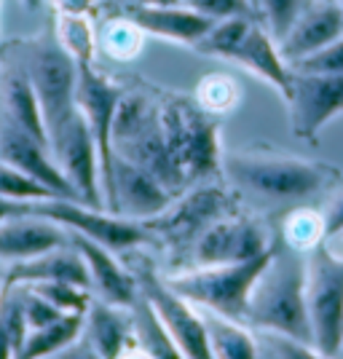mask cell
Segmentation results:
<instances>
[{"mask_svg": "<svg viewBox=\"0 0 343 359\" xmlns=\"http://www.w3.org/2000/svg\"><path fill=\"white\" fill-rule=\"evenodd\" d=\"M27 212L48 217L57 225L81 233L86 239L100 241L102 247L113 250V252H123V250H137L142 244H150L153 236L148 228L140 220H129L121 217L116 212H107L102 207H89L83 201H73V198H43V201H27Z\"/></svg>", "mask_w": 343, "mask_h": 359, "instance_id": "ba28073f", "label": "cell"}, {"mask_svg": "<svg viewBox=\"0 0 343 359\" xmlns=\"http://www.w3.org/2000/svg\"><path fill=\"white\" fill-rule=\"evenodd\" d=\"M113 156L126 158L159 180L172 196L188 191L169 153L159 110V94L126 91L113 121Z\"/></svg>", "mask_w": 343, "mask_h": 359, "instance_id": "3957f363", "label": "cell"}, {"mask_svg": "<svg viewBox=\"0 0 343 359\" xmlns=\"http://www.w3.org/2000/svg\"><path fill=\"white\" fill-rule=\"evenodd\" d=\"M182 3H188V0H182Z\"/></svg>", "mask_w": 343, "mask_h": 359, "instance_id": "f5cc1de1", "label": "cell"}, {"mask_svg": "<svg viewBox=\"0 0 343 359\" xmlns=\"http://www.w3.org/2000/svg\"><path fill=\"white\" fill-rule=\"evenodd\" d=\"M22 3H25V6H27V8H38V6H41V3H43V0H22Z\"/></svg>", "mask_w": 343, "mask_h": 359, "instance_id": "f6af8a7d", "label": "cell"}, {"mask_svg": "<svg viewBox=\"0 0 343 359\" xmlns=\"http://www.w3.org/2000/svg\"><path fill=\"white\" fill-rule=\"evenodd\" d=\"M260 332H279L314 346L311 319L306 306V255L274 244L269 266L260 273L250 298L247 319Z\"/></svg>", "mask_w": 343, "mask_h": 359, "instance_id": "6da1fadb", "label": "cell"}, {"mask_svg": "<svg viewBox=\"0 0 343 359\" xmlns=\"http://www.w3.org/2000/svg\"><path fill=\"white\" fill-rule=\"evenodd\" d=\"M338 3H341V6H343V0H338Z\"/></svg>", "mask_w": 343, "mask_h": 359, "instance_id": "816d5d0a", "label": "cell"}, {"mask_svg": "<svg viewBox=\"0 0 343 359\" xmlns=\"http://www.w3.org/2000/svg\"><path fill=\"white\" fill-rule=\"evenodd\" d=\"M121 14L129 16L140 30L161 41H172L180 46H196L209 27L215 25L204 14L194 11L188 3L182 6H142V3H123Z\"/></svg>", "mask_w": 343, "mask_h": 359, "instance_id": "ac0fdd59", "label": "cell"}, {"mask_svg": "<svg viewBox=\"0 0 343 359\" xmlns=\"http://www.w3.org/2000/svg\"><path fill=\"white\" fill-rule=\"evenodd\" d=\"M51 156L70 180L78 198L89 207H102V177H100V153L94 145L86 118L81 110L67 121V126L51 140Z\"/></svg>", "mask_w": 343, "mask_h": 359, "instance_id": "5bb4252c", "label": "cell"}, {"mask_svg": "<svg viewBox=\"0 0 343 359\" xmlns=\"http://www.w3.org/2000/svg\"><path fill=\"white\" fill-rule=\"evenodd\" d=\"M172 198L175 196L145 169L113 156V182H110V194L105 198L107 212L145 223L150 217L161 215L172 204Z\"/></svg>", "mask_w": 343, "mask_h": 359, "instance_id": "9a60e30c", "label": "cell"}, {"mask_svg": "<svg viewBox=\"0 0 343 359\" xmlns=\"http://www.w3.org/2000/svg\"><path fill=\"white\" fill-rule=\"evenodd\" d=\"M57 14L67 16H91L97 8V0H51Z\"/></svg>", "mask_w": 343, "mask_h": 359, "instance_id": "ab89813d", "label": "cell"}, {"mask_svg": "<svg viewBox=\"0 0 343 359\" xmlns=\"http://www.w3.org/2000/svg\"><path fill=\"white\" fill-rule=\"evenodd\" d=\"M194 100L212 116H223L239 102V83L228 75H204L196 86Z\"/></svg>", "mask_w": 343, "mask_h": 359, "instance_id": "d6a6232c", "label": "cell"}, {"mask_svg": "<svg viewBox=\"0 0 343 359\" xmlns=\"http://www.w3.org/2000/svg\"><path fill=\"white\" fill-rule=\"evenodd\" d=\"M306 306L314 346L335 357L343 341V257L330 250V241L306 252Z\"/></svg>", "mask_w": 343, "mask_h": 359, "instance_id": "52a82bcc", "label": "cell"}, {"mask_svg": "<svg viewBox=\"0 0 343 359\" xmlns=\"http://www.w3.org/2000/svg\"><path fill=\"white\" fill-rule=\"evenodd\" d=\"M0 110L14 121L19 129H25L38 142L48 145V132H46L38 94L32 89L27 73L22 70V65L14 62L11 57L3 62V70H0Z\"/></svg>", "mask_w": 343, "mask_h": 359, "instance_id": "7402d4cb", "label": "cell"}, {"mask_svg": "<svg viewBox=\"0 0 343 359\" xmlns=\"http://www.w3.org/2000/svg\"><path fill=\"white\" fill-rule=\"evenodd\" d=\"M132 3H142V6H180L182 0H132Z\"/></svg>", "mask_w": 343, "mask_h": 359, "instance_id": "ee69618b", "label": "cell"}, {"mask_svg": "<svg viewBox=\"0 0 343 359\" xmlns=\"http://www.w3.org/2000/svg\"><path fill=\"white\" fill-rule=\"evenodd\" d=\"M338 239H343V233H341V236H338Z\"/></svg>", "mask_w": 343, "mask_h": 359, "instance_id": "f907efd6", "label": "cell"}, {"mask_svg": "<svg viewBox=\"0 0 343 359\" xmlns=\"http://www.w3.org/2000/svg\"><path fill=\"white\" fill-rule=\"evenodd\" d=\"M67 233H70V244L86 260V269L91 276V295L110 303V306H119V309H132L140 298L135 273L123 269L116 260V252L102 247L100 241L86 239V236L73 233V231H67Z\"/></svg>", "mask_w": 343, "mask_h": 359, "instance_id": "e0dca14e", "label": "cell"}, {"mask_svg": "<svg viewBox=\"0 0 343 359\" xmlns=\"http://www.w3.org/2000/svg\"><path fill=\"white\" fill-rule=\"evenodd\" d=\"M231 215V196L220 185H194L172 198V204L161 215L145 220L150 236L164 239L169 247L188 255L194 241L207 231L212 223Z\"/></svg>", "mask_w": 343, "mask_h": 359, "instance_id": "9c48e42d", "label": "cell"}, {"mask_svg": "<svg viewBox=\"0 0 343 359\" xmlns=\"http://www.w3.org/2000/svg\"><path fill=\"white\" fill-rule=\"evenodd\" d=\"M263 344L269 346V351L276 359H335L322 354L316 346L287 338V335H279V332H263Z\"/></svg>", "mask_w": 343, "mask_h": 359, "instance_id": "8d00e7d4", "label": "cell"}, {"mask_svg": "<svg viewBox=\"0 0 343 359\" xmlns=\"http://www.w3.org/2000/svg\"><path fill=\"white\" fill-rule=\"evenodd\" d=\"M322 220H325V236H328V241L338 239L343 233V191L328 201V207L322 210Z\"/></svg>", "mask_w": 343, "mask_h": 359, "instance_id": "f35d334b", "label": "cell"}, {"mask_svg": "<svg viewBox=\"0 0 343 359\" xmlns=\"http://www.w3.org/2000/svg\"><path fill=\"white\" fill-rule=\"evenodd\" d=\"M0 161L27 172L30 177H35L41 185H46L51 194L60 196V198L81 201L75 188L70 185V180L65 177V172L54 161L51 148L38 142L25 129H19L3 110H0Z\"/></svg>", "mask_w": 343, "mask_h": 359, "instance_id": "2e32d148", "label": "cell"}, {"mask_svg": "<svg viewBox=\"0 0 343 359\" xmlns=\"http://www.w3.org/2000/svg\"><path fill=\"white\" fill-rule=\"evenodd\" d=\"M126 89L116 83L110 75H105L94 62L78 65V89H75V105L86 118L94 145L100 153V177H102V201L110 194L113 182V121L123 100Z\"/></svg>", "mask_w": 343, "mask_h": 359, "instance_id": "8fae6325", "label": "cell"}, {"mask_svg": "<svg viewBox=\"0 0 343 359\" xmlns=\"http://www.w3.org/2000/svg\"><path fill=\"white\" fill-rule=\"evenodd\" d=\"M0 287H3V269H0Z\"/></svg>", "mask_w": 343, "mask_h": 359, "instance_id": "7dc6e473", "label": "cell"}, {"mask_svg": "<svg viewBox=\"0 0 343 359\" xmlns=\"http://www.w3.org/2000/svg\"><path fill=\"white\" fill-rule=\"evenodd\" d=\"M54 38L78 65H91L97 57V30L89 16L57 14Z\"/></svg>", "mask_w": 343, "mask_h": 359, "instance_id": "f1b7e54d", "label": "cell"}, {"mask_svg": "<svg viewBox=\"0 0 343 359\" xmlns=\"http://www.w3.org/2000/svg\"><path fill=\"white\" fill-rule=\"evenodd\" d=\"M228 62H234V65L250 70V73L257 75V78H263V81L271 83L282 97L287 94V89H290L292 70H290L287 60L282 57L276 38H274V35L266 30V25L257 22V19L250 25L247 35L241 38V43L236 46V51L231 54Z\"/></svg>", "mask_w": 343, "mask_h": 359, "instance_id": "603a6c76", "label": "cell"}, {"mask_svg": "<svg viewBox=\"0 0 343 359\" xmlns=\"http://www.w3.org/2000/svg\"><path fill=\"white\" fill-rule=\"evenodd\" d=\"M51 359H102L100 354H97V348L81 335L75 344H70L67 348H62L57 357H51Z\"/></svg>", "mask_w": 343, "mask_h": 359, "instance_id": "60d3db41", "label": "cell"}, {"mask_svg": "<svg viewBox=\"0 0 343 359\" xmlns=\"http://www.w3.org/2000/svg\"><path fill=\"white\" fill-rule=\"evenodd\" d=\"M282 241L287 247H292V250H298L303 255L311 252L314 247H319L322 241H328L322 212L306 210V207L290 212L282 225Z\"/></svg>", "mask_w": 343, "mask_h": 359, "instance_id": "f546056e", "label": "cell"}, {"mask_svg": "<svg viewBox=\"0 0 343 359\" xmlns=\"http://www.w3.org/2000/svg\"><path fill=\"white\" fill-rule=\"evenodd\" d=\"M145 32L137 27L129 16H110L107 22L100 25L97 30V51L105 54L107 60L116 62H132L142 51Z\"/></svg>", "mask_w": 343, "mask_h": 359, "instance_id": "83f0119b", "label": "cell"}, {"mask_svg": "<svg viewBox=\"0 0 343 359\" xmlns=\"http://www.w3.org/2000/svg\"><path fill=\"white\" fill-rule=\"evenodd\" d=\"M16 287H19V298H22V309H25V319H27V327L30 330L46 327V325L57 322L60 316H65L57 306H51L30 285H16Z\"/></svg>", "mask_w": 343, "mask_h": 359, "instance_id": "e575fe53", "label": "cell"}, {"mask_svg": "<svg viewBox=\"0 0 343 359\" xmlns=\"http://www.w3.org/2000/svg\"><path fill=\"white\" fill-rule=\"evenodd\" d=\"M159 110L169 153L188 188L223 172L220 121L188 94H159Z\"/></svg>", "mask_w": 343, "mask_h": 359, "instance_id": "277c9868", "label": "cell"}, {"mask_svg": "<svg viewBox=\"0 0 343 359\" xmlns=\"http://www.w3.org/2000/svg\"><path fill=\"white\" fill-rule=\"evenodd\" d=\"M83 335V314H65L46 327L30 330L16 359H51Z\"/></svg>", "mask_w": 343, "mask_h": 359, "instance_id": "484cf974", "label": "cell"}, {"mask_svg": "<svg viewBox=\"0 0 343 359\" xmlns=\"http://www.w3.org/2000/svg\"><path fill=\"white\" fill-rule=\"evenodd\" d=\"M65 244H70L67 228L32 212H22L0 223V263L30 260L51 250H60Z\"/></svg>", "mask_w": 343, "mask_h": 359, "instance_id": "d6986e66", "label": "cell"}, {"mask_svg": "<svg viewBox=\"0 0 343 359\" xmlns=\"http://www.w3.org/2000/svg\"><path fill=\"white\" fill-rule=\"evenodd\" d=\"M132 322H135V341L148 351L150 359H185L177 344L172 341V335L161 325V319L156 316L153 306L142 298V292L132 306Z\"/></svg>", "mask_w": 343, "mask_h": 359, "instance_id": "4316f807", "label": "cell"}, {"mask_svg": "<svg viewBox=\"0 0 343 359\" xmlns=\"http://www.w3.org/2000/svg\"><path fill=\"white\" fill-rule=\"evenodd\" d=\"M201 316L207 325L209 348L215 359H260V344L241 322L215 311H204V309H201Z\"/></svg>", "mask_w": 343, "mask_h": 359, "instance_id": "d4e9b609", "label": "cell"}, {"mask_svg": "<svg viewBox=\"0 0 343 359\" xmlns=\"http://www.w3.org/2000/svg\"><path fill=\"white\" fill-rule=\"evenodd\" d=\"M316 0H257V16L266 25V30L282 43L284 35L292 30V25L311 8Z\"/></svg>", "mask_w": 343, "mask_h": 359, "instance_id": "1f68e13d", "label": "cell"}, {"mask_svg": "<svg viewBox=\"0 0 343 359\" xmlns=\"http://www.w3.org/2000/svg\"><path fill=\"white\" fill-rule=\"evenodd\" d=\"M255 19L250 16H234V19H223V22H215L209 32L194 46L199 54L204 57H217V60H231V54L236 51V46L241 43V38L247 35L250 25Z\"/></svg>", "mask_w": 343, "mask_h": 359, "instance_id": "4dcf8cb0", "label": "cell"}, {"mask_svg": "<svg viewBox=\"0 0 343 359\" xmlns=\"http://www.w3.org/2000/svg\"><path fill=\"white\" fill-rule=\"evenodd\" d=\"M137 279V287L142 292V298L153 306L156 316L161 319L166 332L172 335V341L177 344L185 359H215L209 348V335L201 309L194 306L191 300H185L180 292H175L166 285L164 276H159L150 266H140L132 271Z\"/></svg>", "mask_w": 343, "mask_h": 359, "instance_id": "30bf717a", "label": "cell"}, {"mask_svg": "<svg viewBox=\"0 0 343 359\" xmlns=\"http://www.w3.org/2000/svg\"><path fill=\"white\" fill-rule=\"evenodd\" d=\"M188 6L212 22H223V19H234V16L257 19V8L253 0H188Z\"/></svg>", "mask_w": 343, "mask_h": 359, "instance_id": "d590c367", "label": "cell"}, {"mask_svg": "<svg viewBox=\"0 0 343 359\" xmlns=\"http://www.w3.org/2000/svg\"><path fill=\"white\" fill-rule=\"evenodd\" d=\"M284 100L290 107L292 135L314 142L330 121L343 113V75L292 70Z\"/></svg>", "mask_w": 343, "mask_h": 359, "instance_id": "4fadbf2b", "label": "cell"}, {"mask_svg": "<svg viewBox=\"0 0 343 359\" xmlns=\"http://www.w3.org/2000/svg\"><path fill=\"white\" fill-rule=\"evenodd\" d=\"M22 212H27V201H11L0 196V223H6L8 217H16Z\"/></svg>", "mask_w": 343, "mask_h": 359, "instance_id": "b9f144b4", "label": "cell"}, {"mask_svg": "<svg viewBox=\"0 0 343 359\" xmlns=\"http://www.w3.org/2000/svg\"><path fill=\"white\" fill-rule=\"evenodd\" d=\"M343 35V6L338 0H316L306 14L284 35L279 51L287 65L306 60L319 48L330 46Z\"/></svg>", "mask_w": 343, "mask_h": 359, "instance_id": "ffe728a7", "label": "cell"}, {"mask_svg": "<svg viewBox=\"0 0 343 359\" xmlns=\"http://www.w3.org/2000/svg\"><path fill=\"white\" fill-rule=\"evenodd\" d=\"M32 282H70L91 290L86 260L73 244H65L60 250H51L30 260L8 263V269L3 271V285H32Z\"/></svg>", "mask_w": 343, "mask_h": 359, "instance_id": "44dd1931", "label": "cell"}, {"mask_svg": "<svg viewBox=\"0 0 343 359\" xmlns=\"http://www.w3.org/2000/svg\"><path fill=\"white\" fill-rule=\"evenodd\" d=\"M119 3H121V6H123V3H132V0H119Z\"/></svg>", "mask_w": 343, "mask_h": 359, "instance_id": "c3c4849f", "label": "cell"}, {"mask_svg": "<svg viewBox=\"0 0 343 359\" xmlns=\"http://www.w3.org/2000/svg\"><path fill=\"white\" fill-rule=\"evenodd\" d=\"M266 225L247 215H225L212 223L188 250V266H228L263 257L274 247ZM185 266V269H188Z\"/></svg>", "mask_w": 343, "mask_h": 359, "instance_id": "7c38bea8", "label": "cell"}, {"mask_svg": "<svg viewBox=\"0 0 343 359\" xmlns=\"http://www.w3.org/2000/svg\"><path fill=\"white\" fill-rule=\"evenodd\" d=\"M335 359H343V341H341V348H338V354H335Z\"/></svg>", "mask_w": 343, "mask_h": 359, "instance_id": "bcb514c9", "label": "cell"}, {"mask_svg": "<svg viewBox=\"0 0 343 359\" xmlns=\"http://www.w3.org/2000/svg\"><path fill=\"white\" fill-rule=\"evenodd\" d=\"M83 338L97 348L102 359H119L135 344L132 309H119L100 298H91L83 314Z\"/></svg>", "mask_w": 343, "mask_h": 359, "instance_id": "cb8c5ba5", "label": "cell"}, {"mask_svg": "<svg viewBox=\"0 0 343 359\" xmlns=\"http://www.w3.org/2000/svg\"><path fill=\"white\" fill-rule=\"evenodd\" d=\"M6 57L22 65L43 110L48 145L78 113L75 89H78V62L57 43L54 35H38L14 41L6 48Z\"/></svg>", "mask_w": 343, "mask_h": 359, "instance_id": "5b68a950", "label": "cell"}, {"mask_svg": "<svg viewBox=\"0 0 343 359\" xmlns=\"http://www.w3.org/2000/svg\"><path fill=\"white\" fill-rule=\"evenodd\" d=\"M253 3H255V8H257V0H253Z\"/></svg>", "mask_w": 343, "mask_h": 359, "instance_id": "681fc988", "label": "cell"}, {"mask_svg": "<svg viewBox=\"0 0 343 359\" xmlns=\"http://www.w3.org/2000/svg\"><path fill=\"white\" fill-rule=\"evenodd\" d=\"M276 244V241H274ZM274 247L263 257H255L247 263H228V266H188L164 276L166 285L180 292L185 300L204 311H215L228 319L244 322L253 290L260 273L269 266Z\"/></svg>", "mask_w": 343, "mask_h": 359, "instance_id": "8992f818", "label": "cell"}, {"mask_svg": "<svg viewBox=\"0 0 343 359\" xmlns=\"http://www.w3.org/2000/svg\"><path fill=\"white\" fill-rule=\"evenodd\" d=\"M119 359H150V354L135 341V344L129 346V348H126V351H123V354H121Z\"/></svg>", "mask_w": 343, "mask_h": 359, "instance_id": "7bdbcfd3", "label": "cell"}, {"mask_svg": "<svg viewBox=\"0 0 343 359\" xmlns=\"http://www.w3.org/2000/svg\"><path fill=\"white\" fill-rule=\"evenodd\" d=\"M292 70H306V73H335L343 75V35L330 46L319 48L316 54L306 57V60L290 65Z\"/></svg>", "mask_w": 343, "mask_h": 359, "instance_id": "74e56055", "label": "cell"}, {"mask_svg": "<svg viewBox=\"0 0 343 359\" xmlns=\"http://www.w3.org/2000/svg\"><path fill=\"white\" fill-rule=\"evenodd\" d=\"M0 196L11 198V201H43V198H54V194L46 185H41L27 172L6 164V161H0Z\"/></svg>", "mask_w": 343, "mask_h": 359, "instance_id": "836d02e7", "label": "cell"}, {"mask_svg": "<svg viewBox=\"0 0 343 359\" xmlns=\"http://www.w3.org/2000/svg\"><path fill=\"white\" fill-rule=\"evenodd\" d=\"M223 175L236 191L263 201H300L338 180L328 164L271 150L225 153Z\"/></svg>", "mask_w": 343, "mask_h": 359, "instance_id": "7a4b0ae2", "label": "cell"}]
</instances>
